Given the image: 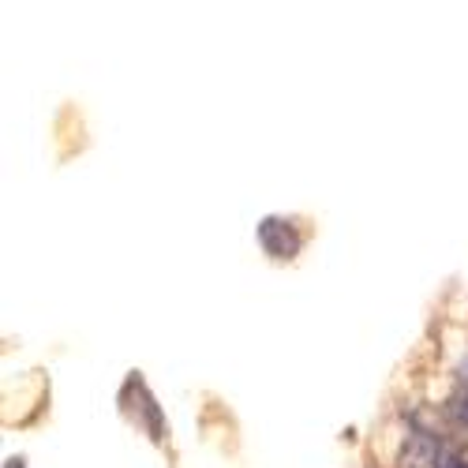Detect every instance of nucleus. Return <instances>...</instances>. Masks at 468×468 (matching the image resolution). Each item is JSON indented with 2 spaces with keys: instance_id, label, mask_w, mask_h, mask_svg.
Listing matches in <instances>:
<instances>
[{
  "instance_id": "obj_1",
  "label": "nucleus",
  "mask_w": 468,
  "mask_h": 468,
  "mask_svg": "<svg viewBox=\"0 0 468 468\" xmlns=\"http://www.w3.org/2000/svg\"><path fill=\"white\" fill-rule=\"evenodd\" d=\"M450 412L468 427V389H464V394H453V398H450Z\"/></svg>"
}]
</instances>
